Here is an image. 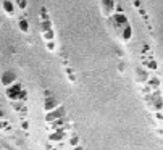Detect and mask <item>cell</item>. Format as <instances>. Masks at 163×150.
<instances>
[{
  "mask_svg": "<svg viewBox=\"0 0 163 150\" xmlns=\"http://www.w3.org/2000/svg\"><path fill=\"white\" fill-rule=\"evenodd\" d=\"M7 94H8V97L13 100L16 99H26V92L23 89H21L20 86H10V87H7Z\"/></svg>",
  "mask_w": 163,
  "mask_h": 150,
  "instance_id": "1",
  "label": "cell"
},
{
  "mask_svg": "<svg viewBox=\"0 0 163 150\" xmlns=\"http://www.w3.org/2000/svg\"><path fill=\"white\" fill-rule=\"evenodd\" d=\"M2 8H3V11H5L8 16H13L18 7H16L15 0H3V2H2Z\"/></svg>",
  "mask_w": 163,
  "mask_h": 150,
  "instance_id": "2",
  "label": "cell"
},
{
  "mask_svg": "<svg viewBox=\"0 0 163 150\" xmlns=\"http://www.w3.org/2000/svg\"><path fill=\"white\" fill-rule=\"evenodd\" d=\"M63 116H65V110L61 107H58V108H55V110H52V111H47V121L61 120Z\"/></svg>",
  "mask_w": 163,
  "mask_h": 150,
  "instance_id": "3",
  "label": "cell"
},
{
  "mask_svg": "<svg viewBox=\"0 0 163 150\" xmlns=\"http://www.w3.org/2000/svg\"><path fill=\"white\" fill-rule=\"evenodd\" d=\"M15 74L11 73V71H7V73H3V76H2V84L5 86V87H10V84L13 86L15 84Z\"/></svg>",
  "mask_w": 163,
  "mask_h": 150,
  "instance_id": "4",
  "label": "cell"
},
{
  "mask_svg": "<svg viewBox=\"0 0 163 150\" xmlns=\"http://www.w3.org/2000/svg\"><path fill=\"white\" fill-rule=\"evenodd\" d=\"M102 5H104V8H105V15H110L112 10L115 8V5H113V2H112V0H102Z\"/></svg>",
  "mask_w": 163,
  "mask_h": 150,
  "instance_id": "5",
  "label": "cell"
},
{
  "mask_svg": "<svg viewBox=\"0 0 163 150\" xmlns=\"http://www.w3.org/2000/svg\"><path fill=\"white\" fill-rule=\"evenodd\" d=\"M58 103H57V102H55L53 99H50V100H47V102H45V110L47 111H52V110H55V108H58Z\"/></svg>",
  "mask_w": 163,
  "mask_h": 150,
  "instance_id": "6",
  "label": "cell"
},
{
  "mask_svg": "<svg viewBox=\"0 0 163 150\" xmlns=\"http://www.w3.org/2000/svg\"><path fill=\"white\" fill-rule=\"evenodd\" d=\"M121 37H123L124 40H128L129 37H131V26L129 24L123 26V34H121Z\"/></svg>",
  "mask_w": 163,
  "mask_h": 150,
  "instance_id": "7",
  "label": "cell"
},
{
  "mask_svg": "<svg viewBox=\"0 0 163 150\" xmlns=\"http://www.w3.org/2000/svg\"><path fill=\"white\" fill-rule=\"evenodd\" d=\"M20 29L23 31V32H28V31H29V23H28L24 18H21L20 20Z\"/></svg>",
  "mask_w": 163,
  "mask_h": 150,
  "instance_id": "8",
  "label": "cell"
},
{
  "mask_svg": "<svg viewBox=\"0 0 163 150\" xmlns=\"http://www.w3.org/2000/svg\"><path fill=\"white\" fill-rule=\"evenodd\" d=\"M147 82H148L150 87H153V89H158V86H160V81H158L157 78H148Z\"/></svg>",
  "mask_w": 163,
  "mask_h": 150,
  "instance_id": "9",
  "label": "cell"
},
{
  "mask_svg": "<svg viewBox=\"0 0 163 150\" xmlns=\"http://www.w3.org/2000/svg\"><path fill=\"white\" fill-rule=\"evenodd\" d=\"M15 3L20 10H24L26 7H28V2H26V0H15Z\"/></svg>",
  "mask_w": 163,
  "mask_h": 150,
  "instance_id": "10",
  "label": "cell"
},
{
  "mask_svg": "<svg viewBox=\"0 0 163 150\" xmlns=\"http://www.w3.org/2000/svg\"><path fill=\"white\" fill-rule=\"evenodd\" d=\"M63 137H65L63 131H60V132H57V134H52V136H50V139H52V140H61Z\"/></svg>",
  "mask_w": 163,
  "mask_h": 150,
  "instance_id": "11",
  "label": "cell"
},
{
  "mask_svg": "<svg viewBox=\"0 0 163 150\" xmlns=\"http://www.w3.org/2000/svg\"><path fill=\"white\" fill-rule=\"evenodd\" d=\"M144 65L147 66V68H150V70H157V61L155 60H150V61H145V63H144Z\"/></svg>",
  "mask_w": 163,
  "mask_h": 150,
  "instance_id": "12",
  "label": "cell"
},
{
  "mask_svg": "<svg viewBox=\"0 0 163 150\" xmlns=\"http://www.w3.org/2000/svg\"><path fill=\"white\" fill-rule=\"evenodd\" d=\"M47 49H49V50H53L55 49V44L52 42V40H50V42H47Z\"/></svg>",
  "mask_w": 163,
  "mask_h": 150,
  "instance_id": "13",
  "label": "cell"
},
{
  "mask_svg": "<svg viewBox=\"0 0 163 150\" xmlns=\"http://www.w3.org/2000/svg\"><path fill=\"white\" fill-rule=\"evenodd\" d=\"M78 144V137H73V139H71V145H76Z\"/></svg>",
  "mask_w": 163,
  "mask_h": 150,
  "instance_id": "14",
  "label": "cell"
}]
</instances>
